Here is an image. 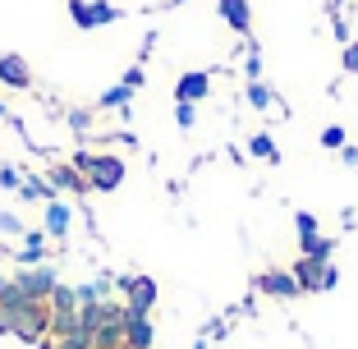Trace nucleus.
I'll return each mask as SVG.
<instances>
[{
	"mask_svg": "<svg viewBox=\"0 0 358 349\" xmlns=\"http://www.w3.org/2000/svg\"><path fill=\"white\" fill-rule=\"evenodd\" d=\"M74 170L96 193H115L124 184V157L115 152H74Z\"/></svg>",
	"mask_w": 358,
	"mask_h": 349,
	"instance_id": "obj_1",
	"label": "nucleus"
},
{
	"mask_svg": "<svg viewBox=\"0 0 358 349\" xmlns=\"http://www.w3.org/2000/svg\"><path fill=\"white\" fill-rule=\"evenodd\" d=\"M0 331H14L23 340H42L51 331V304L46 299H28L19 308H0Z\"/></svg>",
	"mask_w": 358,
	"mask_h": 349,
	"instance_id": "obj_2",
	"label": "nucleus"
},
{
	"mask_svg": "<svg viewBox=\"0 0 358 349\" xmlns=\"http://www.w3.org/2000/svg\"><path fill=\"white\" fill-rule=\"evenodd\" d=\"M124 294H129V304H124L129 318H148L152 304H157V280H152V276H129Z\"/></svg>",
	"mask_w": 358,
	"mask_h": 349,
	"instance_id": "obj_3",
	"label": "nucleus"
},
{
	"mask_svg": "<svg viewBox=\"0 0 358 349\" xmlns=\"http://www.w3.org/2000/svg\"><path fill=\"white\" fill-rule=\"evenodd\" d=\"M0 87H14V92L32 87V64L19 51H0Z\"/></svg>",
	"mask_w": 358,
	"mask_h": 349,
	"instance_id": "obj_4",
	"label": "nucleus"
},
{
	"mask_svg": "<svg viewBox=\"0 0 358 349\" xmlns=\"http://www.w3.org/2000/svg\"><path fill=\"white\" fill-rule=\"evenodd\" d=\"M257 294H266V299H294V294H303V290H299V280L289 271L271 266V271L257 276Z\"/></svg>",
	"mask_w": 358,
	"mask_h": 349,
	"instance_id": "obj_5",
	"label": "nucleus"
},
{
	"mask_svg": "<svg viewBox=\"0 0 358 349\" xmlns=\"http://www.w3.org/2000/svg\"><path fill=\"white\" fill-rule=\"evenodd\" d=\"M207 92H211V74L207 69H189V74L175 78V101H193V106H198Z\"/></svg>",
	"mask_w": 358,
	"mask_h": 349,
	"instance_id": "obj_6",
	"label": "nucleus"
},
{
	"mask_svg": "<svg viewBox=\"0 0 358 349\" xmlns=\"http://www.w3.org/2000/svg\"><path fill=\"white\" fill-rule=\"evenodd\" d=\"M216 14H221V19L230 23L239 37H248V32H253V5H248V0H216Z\"/></svg>",
	"mask_w": 358,
	"mask_h": 349,
	"instance_id": "obj_7",
	"label": "nucleus"
},
{
	"mask_svg": "<svg viewBox=\"0 0 358 349\" xmlns=\"http://www.w3.org/2000/svg\"><path fill=\"white\" fill-rule=\"evenodd\" d=\"M322 271H327V262H317V257H294V266H289L303 294H322Z\"/></svg>",
	"mask_w": 358,
	"mask_h": 349,
	"instance_id": "obj_8",
	"label": "nucleus"
},
{
	"mask_svg": "<svg viewBox=\"0 0 358 349\" xmlns=\"http://www.w3.org/2000/svg\"><path fill=\"white\" fill-rule=\"evenodd\" d=\"M14 285H19V290H28L32 299H51V290L60 285V280H55V276L46 271V266H32V271H23L19 280H14Z\"/></svg>",
	"mask_w": 358,
	"mask_h": 349,
	"instance_id": "obj_9",
	"label": "nucleus"
},
{
	"mask_svg": "<svg viewBox=\"0 0 358 349\" xmlns=\"http://www.w3.org/2000/svg\"><path fill=\"white\" fill-rule=\"evenodd\" d=\"M69 225H74V212H69V202L51 198V202H46V225H42V230L51 234V239H64V234H69Z\"/></svg>",
	"mask_w": 358,
	"mask_h": 349,
	"instance_id": "obj_10",
	"label": "nucleus"
},
{
	"mask_svg": "<svg viewBox=\"0 0 358 349\" xmlns=\"http://www.w3.org/2000/svg\"><path fill=\"white\" fill-rule=\"evenodd\" d=\"M152 340H157V331H152L148 318H129L124 322V349H152Z\"/></svg>",
	"mask_w": 358,
	"mask_h": 349,
	"instance_id": "obj_11",
	"label": "nucleus"
},
{
	"mask_svg": "<svg viewBox=\"0 0 358 349\" xmlns=\"http://www.w3.org/2000/svg\"><path fill=\"white\" fill-rule=\"evenodd\" d=\"M46 184H51L55 193H60V189H69V193H87V189H92V184H87V180L78 175L74 166H55V170H51V180H46Z\"/></svg>",
	"mask_w": 358,
	"mask_h": 349,
	"instance_id": "obj_12",
	"label": "nucleus"
},
{
	"mask_svg": "<svg viewBox=\"0 0 358 349\" xmlns=\"http://www.w3.org/2000/svg\"><path fill=\"white\" fill-rule=\"evenodd\" d=\"M46 257V230H23V248H19V262L23 266H37Z\"/></svg>",
	"mask_w": 358,
	"mask_h": 349,
	"instance_id": "obj_13",
	"label": "nucleus"
},
{
	"mask_svg": "<svg viewBox=\"0 0 358 349\" xmlns=\"http://www.w3.org/2000/svg\"><path fill=\"white\" fill-rule=\"evenodd\" d=\"M331 253H336V239H331V234H308V239H299V257L331 262Z\"/></svg>",
	"mask_w": 358,
	"mask_h": 349,
	"instance_id": "obj_14",
	"label": "nucleus"
},
{
	"mask_svg": "<svg viewBox=\"0 0 358 349\" xmlns=\"http://www.w3.org/2000/svg\"><path fill=\"white\" fill-rule=\"evenodd\" d=\"M120 19H124L120 5H110V0H87V23H92V28H106V23H120Z\"/></svg>",
	"mask_w": 358,
	"mask_h": 349,
	"instance_id": "obj_15",
	"label": "nucleus"
},
{
	"mask_svg": "<svg viewBox=\"0 0 358 349\" xmlns=\"http://www.w3.org/2000/svg\"><path fill=\"white\" fill-rule=\"evenodd\" d=\"M248 152H253L257 161H266V166H280V148H275L271 134H253L248 138Z\"/></svg>",
	"mask_w": 358,
	"mask_h": 349,
	"instance_id": "obj_16",
	"label": "nucleus"
},
{
	"mask_svg": "<svg viewBox=\"0 0 358 349\" xmlns=\"http://www.w3.org/2000/svg\"><path fill=\"white\" fill-rule=\"evenodd\" d=\"M19 198H23V202H51L55 189H51L46 180H37V175H28V180L19 184Z\"/></svg>",
	"mask_w": 358,
	"mask_h": 349,
	"instance_id": "obj_17",
	"label": "nucleus"
},
{
	"mask_svg": "<svg viewBox=\"0 0 358 349\" xmlns=\"http://www.w3.org/2000/svg\"><path fill=\"white\" fill-rule=\"evenodd\" d=\"M129 101H134V87L115 83V87H106V92H101L96 106H101V111H129Z\"/></svg>",
	"mask_w": 358,
	"mask_h": 349,
	"instance_id": "obj_18",
	"label": "nucleus"
},
{
	"mask_svg": "<svg viewBox=\"0 0 358 349\" xmlns=\"http://www.w3.org/2000/svg\"><path fill=\"white\" fill-rule=\"evenodd\" d=\"M243 97H248V106H253V111H271V106H275V92H271V87L262 83V78L243 87Z\"/></svg>",
	"mask_w": 358,
	"mask_h": 349,
	"instance_id": "obj_19",
	"label": "nucleus"
},
{
	"mask_svg": "<svg viewBox=\"0 0 358 349\" xmlns=\"http://www.w3.org/2000/svg\"><path fill=\"white\" fill-rule=\"evenodd\" d=\"M243 74H248V83H257V78H262V51H257V42H248V55H243Z\"/></svg>",
	"mask_w": 358,
	"mask_h": 349,
	"instance_id": "obj_20",
	"label": "nucleus"
},
{
	"mask_svg": "<svg viewBox=\"0 0 358 349\" xmlns=\"http://www.w3.org/2000/svg\"><path fill=\"white\" fill-rule=\"evenodd\" d=\"M175 124L193 129V124H198V106H193V101H175Z\"/></svg>",
	"mask_w": 358,
	"mask_h": 349,
	"instance_id": "obj_21",
	"label": "nucleus"
},
{
	"mask_svg": "<svg viewBox=\"0 0 358 349\" xmlns=\"http://www.w3.org/2000/svg\"><path fill=\"white\" fill-rule=\"evenodd\" d=\"M294 230H299V239H308V234H322V225H317L313 212H294Z\"/></svg>",
	"mask_w": 358,
	"mask_h": 349,
	"instance_id": "obj_22",
	"label": "nucleus"
},
{
	"mask_svg": "<svg viewBox=\"0 0 358 349\" xmlns=\"http://www.w3.org/2000/svg\"><path fill=\"white\" fill-rule=\"evenodd\" d=\"M322 148L340 152V148H345V129H340V124H327V129H322Z\"/></svg>",
	"mask_w": 358,
	"mask_h": 349,
	"instance_id": "obj_23",
	"label": "nucleus"
},
{
	"mask_svg": "<svg viewBox=\"0 0 358 349\" xmlns=\"http://www.w3.org/2000/svg\"><path fill=\"white\" fill-rule=\"evenodd\" d=\"M69 19H74V28L92 32V23H87V0H69Z\"/></svg>",
	"mask_w": 358,
	"mask_h": 349,
	"instance_id": "obj_24",
	"label": "nucleus"
},
{
	"mask_svg": "<svg viewBox=\"0 0 358 349\" xmlns=\"http://www.w3.org/2000/svg\"><path fill=\"white\" fill-rule=\"evenodd\" d=\"M340 64H345V74H358V37H349V42H345V55H340Z\"/></svg>",
	"mask_w": 358,
	"mask_h": 349,
	"instance_id": "obj_25",
	"label": "nucleus"
},
{
	"mask_svg": "<svg viewBox=\"0 0 358 349\" xmlns=\"http://www.w3.org/2000/svg\"><path fill=\"white\" fill-rule=\"evenodd\" d=\"M120 83L138 92V87H148V69H143V64H134V69H124V78H120Z\"/></svg>",
	"mask_w": 358,
	"mask_h": 349,
	"instance_id": "obj_26",
	"label": "nucleus"
},
{
	"mask_svg": "<svg viewBox=\"0 0 358 349\" xmlns=\"http://www.w3.org/2000/svg\"><path fill=\"white\" fill-rule=\"evenodd\" d=\"M19 184H23L19 170H14V166H0V189H19Z\"/></svg>",
	"mask_w": 358,
	"mask_h": 349,
	"instance_id": "obj_27",
	"label": "nucleus"
},
{
	"mask_svg": "<svg viewBox=\"0 0 358 349\" xmlns=\"http://www.w3.org/2000/svg\"><path fill=\"white\" fill-rule=\"evenodd\" d=\"M0 230H5V234H23V221L14 212H0Z\"/></svg>",
	"mask_w": 358,
	"mask_h": 349,
	"instance_id": "obj_28",
	"label": "nucleus"
},
{
	"mask_svg": "<svg viewBox=\"0 0 358 349\" xmlns=\"http://www.w3.org/2000/svg\"><path fill=\"white\" fill-rule=\"evenodd\" d=\"M336 285H340V271L327 262V271H322V294H327V290H336Z\"/></svg>",
	"mask_w": 358,
	"mask_h": 349,
	"instance_id": "obj_29",
	"label": "nucleus"
},
{
	"mask_svg": "<svg viewBox=\"0 0 358 349\" xmlns=\"http://www.w3.org/2000/svg\"><path fill=\"white\" fill-rule=\"evenodd\" d=\"M340 161H345V166L354 170V166H358V148H349V143H345V148H340Z\"/></svg>",
	"mask_w": 358,
	"mask_h": 349,
	"instance_id": "obj_30",
	"label": "nucleus"
},
{
	"mask_svg": "<svg viewBox=\"0 0 358 349\" xmlns=\"http://www.w3.org/2000/svg\"><path fill=\"white\" fill-rule=\"evenodd\" d=\"M202 336H207V340H211V336L221 340V336H225V322H207V327H202Z\"/></svg>",
	"mask_w": 358,
	"mask_h": 349,
	"instance_id": "obj_31",
	"label": "nucleus"
},
{
	"mask_svg": "<svg viewBox=\"0 0 358 349\" xmlns=\"http://www.w3.org/2000/svg\"><path fill=\"white\" fill-rule=\"evenodd\" d=\"M69 124H74L78 134H83V129H87V111H69Z\"/></svg>",
	"mask_w": 358,
	"mask_h": 349,
	"instance_id": "obj_32",
	"label": "nucleus"
},
{
	"mask_svg": "<svg viewBox=\"0 0 358 349\" xmlns=\"http://www.w3.org/2000/svg\"><path fill=\"white\" fill-rule=\"evenodd\" d=\"M5 290H10V280H5V276H0V294H5Z\"/></svg>",
	"mask_w": 358,
	"mask_h": 349,
	"instance_id": "obj_33",
	"label": "nucleus"
},
{
	"mask_svg": "<svg viewBox=\"0 0 358 349\" xmlns=\"http://www.w3.org/2000/svg\"><path fill=\"white\" fill-rule=\"evenodd\" d=\"M193 349H207V336H202V340H198V345H193Z\"/></svg>",
	"mask_w": 358,
	"mask_h": 349,
	"instance_id": "obj_34",
	"label": "nucleus"
},
{
	"mask_svg": "<svg viewBox=\"0 0 358 349\" xmlns=\"http://www.w3.org/2000/svg\"><path fill=\"white\" fill-rule=\"evenodd\" d=\"M0 120H5V106H0Z\"/></svg>",
	"mask_w": 358,
	"mask_h": 349,
	"instance_id": "obj_35",
	"label": "nucleus"
},
{
	"mask_svg": "<svg viewBox=\"0 0 358 349\" xmlns=\"http://www.w3.org/2000/svg\"><path fill=\"white\" fill-rule=\"evenodd\" d=\"M170 5H179V0H170Z\"/></svg>",
	"mask_w": 358,
	"mask_h": 349,
	"instance_id": "obj_36",
	"label": "nucleus"
}]
</instances>
